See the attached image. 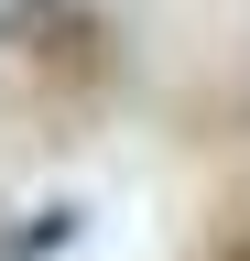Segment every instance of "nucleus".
<instances>
[{"label": "nucleus", "instance_id": "f257e3e1", "mask_svg": "<svg viewBox=\"0 0 250 261\" xmlns=\"http://www.w3.org/2000/svg\"><path fill=\"white\" fill-rule=\"evenodd\" d=\"M66 240H76V207H54V218H33V228H11L0 261H33V250H66Z\"/></svg>", "mask_w": 250, "mask_h": 261}]
</instances>
